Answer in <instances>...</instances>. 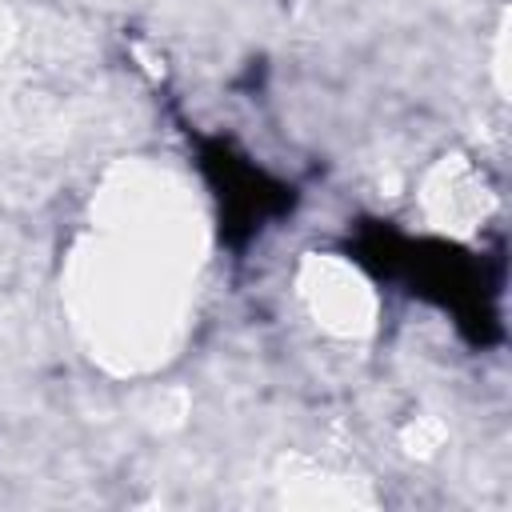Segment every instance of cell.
<instances>
[{"label": "cell", "mask_w": 512, "mask_h": 512, "mask_svg": "<svg viewBox=\"0 0 512 512\" xmlns=\"http://www.w3.org/2000/svg\"><path fill=\"white\" fill-rule=\"evenodd\" d=\"M188 140L196 144L200 172H204V180L216 196V208H220V236L232 252H244L268 224L292 216V208L300 200L296 184L264 172L228 136L188 132Z\"/></svg>", "instance_id": "obj_2"}, {"label": "cell", "mask_w": 512, "mask_h": 512, "mask_svg": "<svg viewBox=\"0 0 512 512\" xmlns=\"http://www.w3.org/2000/svg\"><path fill=\"white\" fill-rule=\"evenodd\" d=\"M348 256L380 284H396L400 292L448 312L472 348L504 340L496 312L504 284L500 256L484 260L460 244L436 236H404L400 228L380 220L356 224V232L348 236Z\"/></svg>", "instance_id": "obj_1"}]
</instances>
